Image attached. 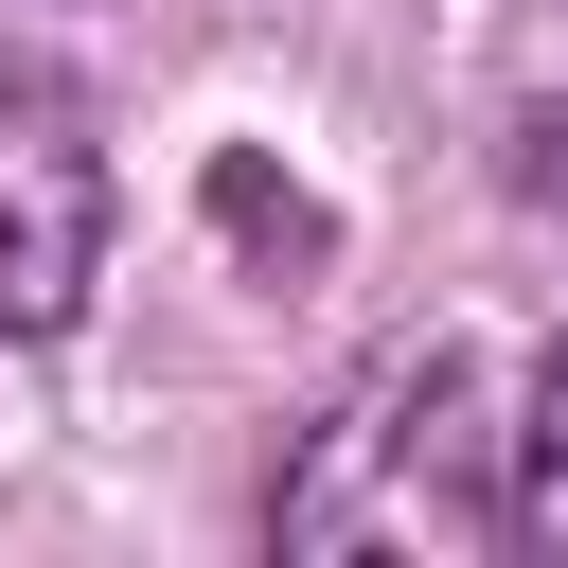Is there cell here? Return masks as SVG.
Here are the masks:
<instances>
[{
    "label": "cell",
    "instance_id": "obj_1",
    "mask_svg": "<svg viewBox=\"0 0 568 568\" xmlns=\"http://www.w3.org/2000/svg\"><path fill=\"white\" fill-rule=\"evenodd\" d=\"M284 550H515L497 408H479V355H462V337L355 373V408H337V426L302 444V479H284Z\"/></svg>",
    "mask_w": 568,
    "mask_h": 568
},
{
    "label": "cell",
    "instance_id": "obj_2",
    "mask_svg": "<svg viewBox=\"0 0 568 568\" xmlns=\"http://www.w3.org/2000/svg\"><path fill=\"white\" fill-rule=\"evenodd\" d=\"M106 284V142L53 53L0 36V337H53Z\"/></svg>",
    "mask_w": 568,
    "mask_h": 568
},
{
    "label": "cell",
    "instance_id": "obj_3",
    "mask_svg": "<svg viewBox=\"0 0 568 568\" xmlns=\"http://www.w3.org/2000/svg\"><path fill=\"white\" fill-rule=\"evenodd\" d=\"M497 497H515V550H568V337L532 355V390L497 426Z\"/></svg>",
    "mask_w": 568,
    "mask_h": 568
}]
</instances>
